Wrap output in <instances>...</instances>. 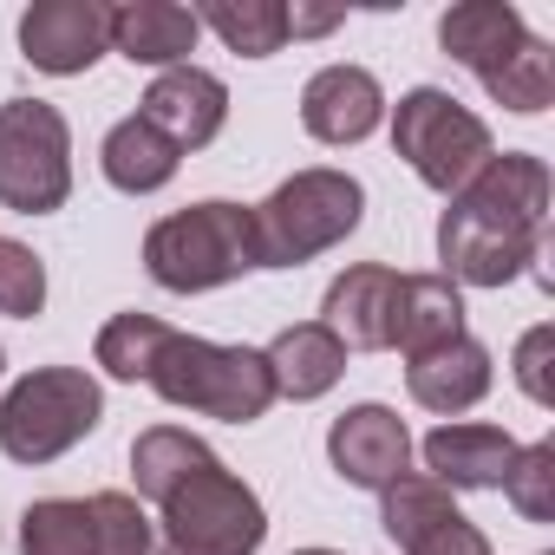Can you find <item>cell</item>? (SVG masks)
<instances>
[{"mask_svg": "<svg viewBox=\"0 0 555 555\" xmlns=\"http://www.w3.org/2000/svg\"><path fill=\"white\" fill-rule=\"evenodd\" d=\"M216 451L203 444V438H190V431H177V425H151L138 444H131V477H138V490L157 503L170 483H183L196 464H209Z\"/></svg>", "mask_w": 555, "mask_h": 555, "instance_id": "24", "label": "cell"}, {"mask_svg": "<svg viewBox=\"0 0 555 555\" xmlns=\"http://www.w3.org/2000/svg\"><path fill=\"white\" fill-rule=\"evenodd\" d=\"M105 418V392L79 366H40L0 399V451L14 464H53Z\"/></svg>", "mask_w": 555, "mask_h": 555, "instance_id": "6", "label": "cell"}, {"mask_svg": "<svg viewBox=\"0 0 555 555\" xmlns=\"http://www.w3.org/2000/svg\"><path fill=\"white\" fill-rule=\"evenodd\" d=\"M138 118L151 131H164L177 151H203L222 131V118H229V86L216 73H203V66H170V73L151 79Z\"/></svg>", "mask_w": 555, "mask_h": 555, "instance_id": "13", "label": "cell"}, {"mask_svg": "<svg viewBox=\"0 0 555 555\" xmlns=\"http://www.w3.org/2000/svg\"><path fill=\"white\" fill-rule=\"evenodd\" d=\"M386 496V535L405 548V555H490L483 529L451 503V490L438 477H399Z\"/></svg>", "mask_w": 555, "mask_h": 555, "instance_id": "10", "label": "cell"}, {"mask_svg": "<svg viewBox=\"0 0 555 555\" xmlns=\"http://www.w3.org/2000/svg\"><path fill=\"white\" fill-rule=\"evenodd\" d=\"M99 164H105L112 190H125V196H151V190H164V183L177 177L183 151H177L164 131H151L144 118H125V125H112V131H105Z\"/></svg>", "mask_w": 555, "mask_h": 555, "instance_id": "21", "label": "cell"}, {"mask_svg": "<svg viewBox=\"0 0 555 555\" xmlns=\"http://www.w3.org/2000/svg\"><path fill=\"white\" fill-rule=\"evenodd\" d=\"M261 360H268V373H274V399H321V392H334L340 373H347V347H340L321 321L282 327Z\"/></svg>", "mask_w": 555, "mask_h": 555, "instance_id": "19", "label": "cell"}, {"mask_svg": "<svg viewBox=\"0 0 555 555\" xmlns=\"http://www.w3.org/2000/svg\"><path fill=\"white\" fill-rule=\"evenodd\" d=\"M386 118V92L366 66H321L301 92V125L321 144H360Z\"/></svg>", "mask_w": 555, "mask_h": 555, "instance_id": "14", "label": "cell"}, {"mask_svg": "<svg viewBox=\"0 0 555 555\" xmlns=\"http://www.w3.org/2000/svg\"><path fill=\"white\" fill-rule=\"evenodd\" d=\"M425 464L444 490H503L516 464V438L496 425H438L425 438Z\"/></svg>", "mask_w": 555, "mask_h": 555, "instance_id": "16", "label": "cell"}, {"mask_svg": "<svg viewBox=\"0 0 555 555\" xmlns=\"http://www.w3.org/2000/svg\"><path fill=\"white\" fill-rule=\"evenodd\" d=\"M196 27L222 34L229 53L242 60H268V53H282L288 47V8L282 0H209V8H190Z\"/></svg>", "mask_w": 555, "mask_h": 555, "instance_id": "22", "label": "cell"}, {"mask_svg": "<svg viewBox=\"0 0 555 555\" xmlns=\"http://www.w3.org/2000/svg\"><path fill=\"white\" fill-rule=\"evenodd\" d=\"M196 14L177 8V0H125L112 8V47L131 60V66H183L190 47H196Z\"/></svg>", "mask_w": 555, "mask_h": 555, "instance_id": "18", "label": "cell"}, {"mask_svg": "<svg viewBox=\"0 0 555 555\" xmlns=\"http://www.w3.org/2000/svg\"><path fill=\"white\" fill-rule=\"evenodd\" d=\"M92 516H99V548H105V555H151V548H157V529H151V516L138 509V496L99 490V496H92Z\"/></svg>", "mask_w": 555, "mask_h": 555, "instance_id": "27", "label": "cell"}, {"mask_svg": "<svg viewBox=\"0 0 555 555\" xmlns=\"http://www.w3.org/2000/svg\"><path fill=\"white\" fill-rule=\"evenodd\" d=\"M21 555H105L99 548V516H92V496L73 503V496H47L21 516Z\"/></svg>", "mask_w": 555, "mask_h": 555, "instance_id": "23", "label": "cell"}, {"mask_svg": "<svg viewBox=\"0 0 555 555\" xmlns=\"http://www.w3.org/2000/svg\"><path fill=\"white\" fill-rule=\"evenodd\" d=\"M405 386H412V399H418L425 412H444V418H451V412H470V405L490 392V347L470 340V334H457V340L418 353V360L405 366Z\"/></svg>", "mask_w": 555, "mask_h": 555, "instance_id": "17", "label": "cell"}, {"mask_svg": "<svg viewBox=\"0 0 555 555\" xmlns=\"http://www.w3.org/2000/svg\"><path fill=\"white\" fill-rule=\"evenodd\" d=\"M164 334H170V321H157V314H118V321L99 327V366H105L112 379H131V386H138V379L151 373Z\"/></svg>", "mask_w": 555, "mask_h": 555, "instance_id": "25", "label": "cell"}, {"mask_svg": "<svg viewBox=\"0 0 555 555\" xmlns=\"http://www.w3.org/2000/svg\"><path fill=\"white\" fill-rule=\"evenodd\" d=\"M548 360H555V327H529L516 340V386L535 399V405H555V379H548Z\"/></svg>", "mask_w": 555, "mask_h": 555, "instance_id": "29", "label": "cell"}, {"mask_svg": "<svg viewBox=\"0 0 555 555\" xmlns=\"http://www.w3.org/2000/svg\"><path fill=\"white\" fill-rule=\"evenodd\" d=\"M301 555H340V548H301Z\"/></svg>", "mask_w": 555, "mask_h": 555, "instance_id": "31", "label": "cell"}, {"mask_svg": "<svg viewBox=\"0 0 555 555\" xmlns=\"http://www.w3.org/2000/svg\"><path fill=\"white\" fill-rule=\"evenodd\" d=\"M73 196V131L47 99L0 105V203L14 216H53Z\"/></svg>", "mask_w": 555, "mask_h": 555, "instance_id": "8", "label": "cell"}, {"mask_svg": "<svg viewBox=\"0 0 555 555\" xmlns=\"http://www.w3.org/2000/svg\"><path fill=\"white\" fill-rule=\"evenodd\" d=\"M360 209H366V190L347 170H295L268 203L248 209L255 268H301V261H314L321 248H334V242H347L360 229Z\"/></svg>", "mask_w": 555, "mask_h": 555, "instance_id": "3", "label": "cell"}, {"mask_svg": "<svg viewBox=\"0 0 555 555\" xmlns=\"http://www.w3.org/2000/svg\"><path fill=\"white\" fill-rule=\"evenodd\" d=\"M327 27H340V8H295L288 14V34H327Z\"/></svg>", "mask_w": 555, "mask_h": 555, "instance_id": "30", "label": "cell"}, {"mask_svg": "<svg viewBox=\"0 0 555 555\" xmlns=\"http://www.w3.org/2000/svg\"><path fill=\"white\" fill-rule=\"evenodd\" d=\"M340 347H360V353H379L392 347L399 334V274L379 268V261H360L347 268L340 282L327 288V321H321Z\"/></svg>", "mask_w": 555, "mask_h": 555, "instance_id": "15", "label": "cell"}, {"mask_svg": "<svg viewBox=\"0 0 555 555\" xmlns=\"http://www.w3.org/2000/svg\"><path fill=\"white\" fill-rule=\"evenodd\" d=\"M438 255H444V282L457 274V282H470V288H503L542 255V229L483 216V209H470L457 196L444 209V222H438Z\"/></svg>", "mask_w": 555, "mask_h": 555, "instance_id": "9", "label": "cell"}, {"mask_svg": "<svg viewBox=\"0 0 555 555\" xmlns=\"http://www.w3.org/2000/svg\"><path fill=\"white\" fill-rule=\"evenodd\" d=\"M503 490H509V503H516L529 522H548V516H555V444L542 438V444L516 451V464H509Z\"/></svg>", "mask_w": 555, "mask_h": 555, "instance_id": "28", "label": "cell"}, {"mask_svg": "<svg viewBox=\"0 0 555 555\" xmlns=\"http://www.w3.org/2000/svg\"><path fill=\"white\" fill-rule=\"evenodd\" d=\"M144 268L170 295H203L255 268V229L242 203H190L144 235Z\"/></svg>", "mask_w": 555, "mask_h": 555, "instance_id": "4", "label": "cell"}, {"mask_svg": "<svg viewBox=\"0 0 555 555\" xmlns=\"http://www.w3.org/2000/svg\"><path fill=\"white\" fill-rule=\"evenodd\" d=\"M157 555H255L268 535V516L242 477L222 470V457L196 464L183 483L157 496Z\"/></svg>", "mask_w": 555, "mask_h": 555, "instance_id": "5", "label": "cell"}, {"mask_svg": "<svg viewBox=\"0 0 555 555\" xmlns=\"http://www.w3.org/2000/svg\"><path fill=\"white\" fill-rule=\"evenodd\" d=\"M144 386L164 405H190V412H209L229 425H255L274 405V373L255 347H216V340H196L177 327L164 334Z\"/></svg>", "mask_w": 555, "mask_h": 555, "instance_id": "2", "label": "cell"}, {"mask_svg": "<svg viewBox=\"0 0 555 555\" xmlns=\"http://www.w3.org/2000/svg\"><path fill=\"white\" fill-rule=\"evenodd\" d=\"M47 308V268L27 242L14 235H0V314H14V321H34Z\"/></svg>", "mask_w": 555, "mask_h": 555, "instance_id": "26", "label": "cell"}, {"mask_svg": "<svg viewBox=\"0 0 555 555\" xmlns=\"http://www.w3.org/2000/svg\"><path fill=\"white\" fill-rule=\"evenodd\" d=\"M327 457L353 490H392L399 477H412V431L386 405H353L334 418Z\"/></svg>", "mask_w": 555, "mask_h": 555, "instance_id": "12", "label": "cell"}, {"mask_svg": "<svg viewBox=\"0 0 555 555\" xmlns=\"http://www.w3.org/2000/svg\"><path fill=\"white\" fill-rule=\"evenodd\" d=\"M438 47L483 79V92L522 118L548 112L555 99V53L522 27L509 0H464L438 21Z\"/></svg>", "mask_w": 555, "mask_h": 555, "instance_id": "1", "label": "cell"}, {"mask_svg": "<svg viewBox=\"0 0 555 555\" xmlns=\"http://www.w3.org/2000/svg\"><path fill=\"white\" fill-rule=\"evenodd\" d=\"M392 151L418 170V183L425 190H438V196H457L496 151H490V125L477 118V112H464L451 92H438V86H418V92H405L399 99V112H392Z\"/></svg>", "mask_w": 555, "mask_h": 555, "instance_id": "7", "label": "cell"}, {"mask_svg": "<svg viewBox=\"0 0 555 555\" xmlns=\"http://www.w3.org/2000/svg\"><path fill=\"white\" fill-rule=\"evenodd\" d=\"M464 334V295L444 274H399V334L392 347H405V360L444 347Z\"/></svg>", "mask_w": 555, "mask_h": 555, "instance_id": "20", "label": "cell"}, {"mask_svg": "<svg viewBox=\"0 0 555 555\" xmlns=\"http://www.w3.org/2000/svg\"><path fill=\"white\" fill-rule=\"evenodd\" d=\"M105 47H112V8H99V0H40L21 14V53L53 79L92 73Z\"/></svg>", "mask_w": 555, "mask_h": 555, "instance_id": "11", "label": "cell"}]
</instances>
